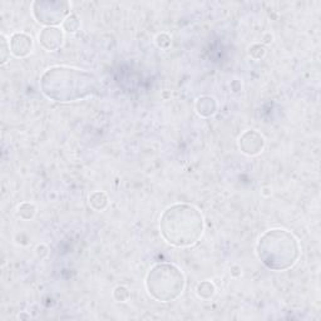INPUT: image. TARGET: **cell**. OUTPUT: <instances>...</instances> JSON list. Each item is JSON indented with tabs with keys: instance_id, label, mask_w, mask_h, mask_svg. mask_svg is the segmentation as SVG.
Returning <instances> with one entry per match:
<instances>
[{
	"instance_id": "1",
	"label": "cell",
	"mask_w": 321,
	"mask_h": 321,
	"mask_svg": "<svg viewBox=\"0 0 321 321\" xmlns=\"http://www.w3.org/2000/svg\"><path fill=\"white\" fill-rule=\"evenodd\" d=\"M39 85L45 97L59 103L85 99L98 90L97 78L92 73L65 65L48 68L40 77Z\"/></svg>"
},
{
	"instance_id": "17",
	"label": "cell",
	"mask_w": 321,
	"mask_h": 321,
	"mask_svg": "<svg viewBox=\"0 0 321 321\" xmlns=\"http://www.w3.org/2000/svg\"><path fill=\"white\" fill-rule=\"evenodd\" d=\"M156 43H157V45L160 48H164L163 43H166L167 48H168L169 45H171V38H169L166 33H162V34H158L157 37H156Z\"/></svg>"
},
{
	"instance_id": "11",
	"label": "cell",
	"mask_w": 321,
	"mask_h": 321,
	"mask_svg": "<svg viewBox=\"0 0 321 321\" xmlns=\"http://www.w3.org/2000/svg\"><path fill=\"white\" fill-rule=\"evenodd\" d=\"M196 294L199 299L202 300H209L215 296L216 294V286L209 280H204L201 281L196 287Z\"/></svg>"
},
{
	"instance_id": "6",
	"label": "cell",
	"mask_w": 321,
	"mask_h": 321,
	"mask_svg": "<svg viewBox=\"0 0 321 321\" xmlns=\"http://www.w3.org/2000/svg\"><path fill=\"white\" fill-rule=\"evenodd\" d=\"M265 137L255 130L246 131L239 138V147L244 155L257 156L265 148Z\"/></svg>"
},
{
	"instance_id": "3",
	"label": "cell",
	"mask_w": 321,
	"mask_h": 321,
	"mask_svg": "<svg viewBox=\"0 0 321 321\" xmlns=\"http://www.w3.org/2000/svg\"><path fill=\"white\" fill-rule=\"evenodd\" d=\"M256 255L261 264L271 271L292 269L301 255V246L294 234L284 229H271L259 237Z\"/></svg>"
},
{
	"instance_id": "13",
	"label": "cell",
	"mask_w": 321,
	"mask_h": 321,
	"mask_svg": "<svg viewBox=\"0 0 321 321\" xmlns=\"http://www.w3.org/2000/svg\"><path fill=\"white\" fill-rule=\"evenodd\" d=\"M62 25H63V30H64V32L72 33L73 34V33L78 32V29L80 28V20L75 14H70V15H68L67 19L63 22Z\"/></svg>"
},
{
	"instance_id": "7",
	"label": "cell",
	"mask_w": 321,
	"mask_h": 321,
	"mask_svg": "<svg viewBox=\"0 0 321 321\" xmlns=\"http://www.w3.org/2000/svg\"><path fill=\"white\" fill-rule=\"evenodd\" d=\"M39 45L47 52L60 49L64 42V32L58 27H44L38 35Z\"/></svg>"
},
{
	"instance_id": "10",
	"label": "cell",
	"mask_w": 321,
	"mask_h": 321,
	"mask_svg": "<svg viewBox=\"0 0 321 321\" xmlns=\"http://www.w3.org/2000/svg\"><path fill=\"white\" fill-rule=\"evenodd\" d=\"M88 202H89V206L92 207L94 211H104L108 207V203H110V198H108L107 194L102 191H95L93 193H90L89 198H88Z\"/></svg>"
},
{
	"instance_id": "12",
	"label": "cell",
	"mask_w": 321,
	"mask_h": 321,
	"mask_svg": "<svg viewBox=\"0 0 321 321\" xmlns=\"http://www.w3.org/2000/svg\"><path fill=\"white\" fill-rule=\"evenodd\" d=\"M35 213H37V207L34 203H30V202H23L18 207V216L24 221H30V220L34 219Z\"/></svg>"
},
{
	"instance_id": "21",
	"label": "cell",
	"mask_w": 321,
	"mask_h": 321,
	"mask_svg": "<svg viewBox=\"0 0 321 321\" xmlns=\"http://www.w3.org/2000/svg\"><path fill=\"white\" fill-rule=\"evenodd\" d=\"M24 317H27V319H30V315H24V314H22V315H19V319H24Z\"/></svg>"
},
{
	"instance_id": "4",
	"label": "cell",
	"mask_w": 321,
	"mask_h": 321,
	"mask_svg": "<svg viewBox=\"0 0 321 321\" xmlns=\"http://www.w3.org/2000/svg\"><path fill=\"white\" fill-rule=\"evenodd\" d=\"M145 286L151 299L158 302H171L182 295L186 287V277L176 265L162 262L151 267Z\"/></svg>"
},
{
	"instance_id": "14",
	"label": "cell",
	"mask_w": 321,
	"mask_h": 321,
	"mask_svg": "<svg viewBox=\"0 0 321 321\" xmlns=\"http://www.w3.org/2000/svg\"><path fill=\"white\" fill-rule=\"evenodd\" d=\"M113 299L117 302H127L131 299V291L125 285H118L113 290Z\"/></svg>"
},
{
	"instance_id": "2",
	"label": "cell",
	"mask_w": 321,
	"mask_h": 321,
	"mask_svg": "<svg viewBox=\"0 0 321 321\" xmlns=\"http://www.w3.org/2000/svg\"><path fill=\"white\" fill-rule=\"evenodd\" d=\"M203 231V216L192 204H171L160 217L161 236L171 246L179 249L193 246L199 241Z\"/></svg>"
},
{
	"instance_id": "8",
	"label": "cell",
	"mask_w": 321,
	"mask_h": 321,
	"mask_svg": "<svg viewBox=\"0 0 321 321\" xmlns=\"http://www.w3.org/2000/svg\"><path fill=\"white\" fill-rule=\"evenodd\" d=\"M10 52L15 58H25L33 50V38L27 33H14L10 37Z\"/></svg>"
},
{
	"instance_id": "16",
	"label": "cell",
	"mask_w": 321,
	"mask_h": 321,
	"mask_svg": "<svg viewBox=\"0 0 321 321\" xmlns=\"http://www.w3.org/2000/svg\"><path fill=\"white\" fill-rule=\"evenodd\" d=\"M0 39H2V64H5L8 62L10 57V42L7 39L4 34L0 35Z\"/></svg>"
},
{
	"instance_id": "15",
	"label": "cell",
	"mask_w": 321,
	"mask_h": 321,
	"mask_svg": "<svg viewBox=\"0 0 321 321\" xmlns=\"http://www.w3.org/2000/svg\"><path fill=\"white\" fill-rule=\"evenodd\" d=\"M267 49L264 44H252L249 48V55L254 60H261L266 55Z\"/></svg>"
},
{
	"instance_id": "18",
	"label": "cell",
	"mask_w": 321,
	"mask_h": 321,
	"mask_svg": "<svg viewBox=\"0 0 321 321\" xmlns=\"http://www.w3.org/2000/svg\"><path fill=\"white\" fill-rule=\"evenodd\" d=\"M48 247L45 246V245H38L37 249H35V254H37L38 257H40V259H44V257L48 256Z\"/></svg>"
},
{
	"instance_id": "5",
	"label": "cell",
	"mask_w": 321,
	"mask_h": 321,
	"mask_svg": "<svg viewBox=\"0 0 321 321\" xmlns=\"http://www.w3.org/2000/svg\"><path fill=\"white\" fill-rule=\"evenodd\" d=\"M33 17L39 24L45 27H57L63 24L70 15V4L68 2H34L32 4Z\"/></svg>"
},
{
	"instance_id": "20",
	"label": "cell",
	"mask_w": 321,
	"mask_h": 321,
	"mask_svg": "<svg viewBox=\"0 0 321 321\" xmlns=\"http://www.w3.org/2000/svg\"><path fill=\"white\" fill-rule=\"evenodd\" d=\"M272 39H274V37H272L270 33H266V34H264V37H262V40H264L265 44H269V43H271Z\"/></svg>"
},
{
	"instance_id": "9",
	"label": "cell",
	"mask_w": 321,
	"mask_h": 321,
	"mask_svg": "<svg viewBox=\"0 0 321 321\" xmlns=\"http://www.w3.org/2000/svg\"><path fill=\"white\" fill-rule=\"evenodd\" d=\"M194 108L197 115L203 118H209L216 115L219 105H217V100L211 95H201L197 98Z\"/></svg>"
},
{
	"instance_id": "19",
	"label": "cell",
	"mask_w": 321,
	"mask_h": 321,
	"mask_svg": "<svg viewBox=\"0 0 321 321\" xmlns=\"http://www.w3.org/2000/svg\"><path fill=\"white\" fill-rule=\"evenodd\" d=\"M230 274H231V276L235 277V279H239L242 275V269L239 265H234V266H231V269H230Z\"/></svg>"
}]
</instances>
